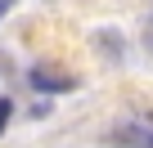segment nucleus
Wrapping results in <instances>:
<instances>
[{
    "mask_svg": "<svg viewBox=\"0 0 153 148\" xmlns=\"http://www.w3.org/2000/svg\"><path fill=\"white\" fill-rule=\"evenodd\" d=\"M32 85H36V90H72L76 81H72V77H54L50 67H36V72H32Z\"/></svg>",
    "mask_w": 153,
    "mask_h": 148,
    "instance_id": "nucleus-1",
    "label": "nucleus"
},
{
    "mask_svg": "<svg viewBox=\"0 0 153 148\" xmlns=\"http://www.w3.org/2000/svg\"><path fill=\"white\" fill-rule=\"evenodd\" d=\"M9 112H14V103H9V99H0V135H5V126H9Z\"/></svg>",
    "mask_w": 153,
    "mask_h": 148,
    "instance_id": "nucleus-2",
    "label": "nucleus"
},
{
    "mask_svg": "<svg viewBox=\"0 0 153 148\" xmlns=\"http://www.w3.org/2000/svg\"><path fill=\"white\" fill-rule=\"evenodd\" d=\"M0 5H5V9H9V5H14V0H0Z\"/></svg>",
    "mask_w": 153,
    "mask_h": 148,
    "instance_id": "nucleus-3",
    "label": "nucleus"
},
{
    "mask_svg": "<svg viewBox=\"0 0 153 148\" xmlns=\"http://www.w3.org/2000/svg\"><path fill=\"white\" fill-rule=\"evenodd\" d=\"M144 148H153V135H149V144H144Z\"/></svg>",
    "mask_w": 153,
    "mask_h": 148,
    "instance_id": "nucleus-4",
    "label": "nucleus"
}]
</instances>
